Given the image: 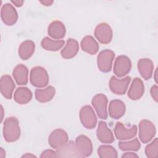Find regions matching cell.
Returning a JSON list of instances; mask_svg holds the SVG:
<instances>
[{"label": "cell", "instance_id": "30", "mask_svg": "<svg viewBox=\"0 0 158 158\" xmlns=\"http://www.w3.org/2000/svg\"><path fill=\"white\" fill-rule=\"evenodd\" d=\"M145 154L149 158H155L158 154V139L155 138L145 148Z\"/></svg>", "mask_w": 158, "mask_h": 158}, {"label": "cell", "instance_id": "15", "mask_svg": "<svg viewBox=\"0 0 158 158\" xmlns=\"http://www.w3.org/2000/svg\"><path fill=\"white\" fill-rule=\"evenodd\" d=\"M15 87V83L10 75H4L1 77L0 81V89L1 94L5 98L7 99H10L12 98Z\"/></svg>", "mask_w": 158, "mask_h": 158}, {"label": "cell", "instance_id": "6", "mask_svg": "<svg viewBox=\"0 0 158 158\" xmlns=\"http://www.w3.org/2000/svg\"><path fill=\"white\" fill-rule=\"evenodd\" d=\"M131 68V63L128 57L121 55L117 57L114 64V73L118 77H122L128 74Z\"/></svg>", "mask_w": 158, "mask_h": 158}, {"label": "cell", "instance_id": "8", "mask_svg": "<svg viewBox=\"0 0 158 158\" xmlns=\"http://www.w3.org/2000/svg\"><path fill=\"white\" fill-rule=\"evenodd\" d=\"M68 141L69 136L67 132L60 128L52 131L48 138L49 144L56 150L63 146Z\"/></svg>", "mask_w": 158, "mask_h": 158}, {"label": "cell", "instance_id": "38", "mask_svg": "<svg viewBox=\"0 0 158 158\" xmlns=\"http://www.w3.org/2000/svg\"><path fill=\"white\" fill-rule=\"evenodd\" d=\"M157 75H158V73H157V69H156V71H155V73H154V80H155V81H156V83H157V82H158V80H157V79H158Z\"/></svg>", "mask_w": 158, "mask_h": 158}, {"label": "cell", "instance_id": "22", "mask_svg": "<svg viewBox=\"0 0 158 158\" xmlns=\"http://www.w3.org/2000/svg\"><path fill=\"white\" fill-rule=\"evenodd\" d=\"M28 70L23 64L17 65L13 70L12 75L19 85H25L28 83Z\"/></svg>", "mask_w": 158, "mask_h": 158}, {"label": "cell", "instance_id": "24", "mask_svg": "<svg viewBox=\"0 0 158 158\" xmlns=\"http://www.w3.org/2000/svg\"><path fill=\"white\" fill-rule=\"evenodd\" d=\"M14 101L19 104H25L32 98V93L27 87H19L16 89L14 95Z\"/></svg>", "mask_w": 158, "mask_h": 158}, {"label": "cell", "instance_id": "10", "mask_svg": "<svg viewBox=\"0 0 158 158\" xmlns=\"http://www.w3.org/2000/svg\"><path fill=\"white\" fill-rule=\"evenodd\" d=\"M131 81V77L127 76L122 79H118L115 76H112L109 81V88L110 91L114 94L122 95L125 94L128 86Z\"/></svg>", "mask_w": 158, "mask_h": 158}, {"label": "cell", "instance_id": "35", "mask_svg": "<svg viewBox=\"0 0 158 158\" xmlns=\"http://www.w3.org/2000/svg\"><path fill=\"white\" fill-rule=\"evenodd\" d=\"M40 2L42 4L43 6H50L53 4L54 1L51 0H44V1H40Z\"/></svg>", "mask_w": 158, "mask_h": 158}, {"label": "cell", "instance_id": "7", "mask_svg": "<svg viewBox=\"0 0 158 158\" xmlns=\"http://www.w3.org/2000/svg\"><path fill=\"white\" fill-rule=\"evenodd\" d=\"M108 99L104 94H98L95 95L91 101V104L96 110L99 118L101 119H107L108 114L107 110Z\"/></svg>", "mask_w": 158, "mask_h": 158}, {"label": "cell", "instance_id": "33", "mask_svg": "<svg viewBox=\"0 0 158 158\" xmlns=\"http://www.w3.org/2000/svg\"><path fill=\"white\" fill-rule=\"evenodd\" d=\"M122 158H138L139 157V156L136 153H134L132 152H128L123 154L122 156Z\"/></svg>", "mask_w": 158, "mask_h": 158}, {"label": "cell", "instance_id": "18", "mask_svg": "<svg viewBox=\"0 0 158 158\" xmlns=\"http://www.w3.org/2000/svg\"><path fill=\"white\" fill-rule=\"evenodd\" d=\"M138 71L141 77L145 80L150 79L154 70L153 62L148 58L140 59L138 62Z\"/></svg>", "mask_w": 158, "mask_h": 158}, {"label": "cell", "instance_id": "34", "mask_svg": "<svg viewBox=\"0 0 158 158\" xmlns=\"http://www.w3.org/2000/svg\"><path fill=\"white\" fill-rule=\"evenodd\" d=\"M11 2L14 5H15V6L19 7H21L23 5L24 1H22V0H15V1L12 0V1H11Z\"/></svg>", "mask_w": 158, "mask_h": 158}, {"label": "cell", "instance_id": "25", "mask_svg": "<svg viewBox=\"0 0 158 158\" xmlns=\"http://www.w3.org/2000/svg\"><path fill=\"white\" fill-rule=\"evenodd\" d=\"M35 50V44L31 40L23 41L19 48V56L22 60H28L33 54Z\"/></svg>", "mask_w": 158, "mask_h": 158}, {"label": "cell", "instance_id": "23", "mask_svg": "<svg viewBox=\"0 0 158 158\" xmlns=\"http://www.w3.org/2000/svg\"><path fill=\"white\" fill-rule=\"evenodd\" d=\"M81 49L91 55L96 54L99 50V46L96 40L90 35L85 36L81 41Z\"/></svg>", "mask_w": 158, "mask_h": 158}, {"label": "cell", "instance_id": "26", "mask_svg": "<svg viewBox=\"0 0 158 158\" xmlns=\"http://www.w3.org/2000/svg\"><path fill=\"white\" fill-rule=\"evenodd\" d=\"M56 94V89L52 86H48L44 89H36L35 90L36 99L40 102H49L54 98Z\"/></svg>", "mask_w": 158, "mask_h": 158}, {"label": "cell", "instance_id": "14", "mask_svg": "<svg viewBox=\"0 0 158 158\" xmlns=\"http://www.w3.org/2000/svg\"><path fill=\"white\" fill-rule=\"evenodd\" d=\"M98 139L102 143H112L114 141V136L111 130L107 127L105 122L100 121L96 130Z\"/></svg>", "mask_w": 158, "mask_h": 158}, {"label": "cell", "instance_id": "2", "mask_svg": "<svg viewBox=\"0 0 158 158\" xmlns=\"http://www.w3.org/2000/svg\"><path fill=\"white\" fill-rule=\"evenodd\" d=\"M31 84L37 88H43L49 83V75L46 70L41 67L36 66L31 69L30 73Z\"/></svg>", "mask_w": 158, "mask_h": 158}, {"label": "cell", "instance_id": "32", "mask_svg": "<svg viewBox=\"0 0 158 158\" xmlns=\"http://www.w3.org/2000/svg\"><path fill=\"white\" fill-rule=\"evenodd\" d=\"M150 93L152 99L157 102L158 101V86L156 85H153L151 88Z\"/></svg>", "mask_w": 158, "mask_h": 158}, {"label": "cell", "instance_id": "9", "mask_svg": "<svg viewBox=\"0 0 158 158\" xmlns=\"http://www.w3.org/2000/svg\"><path fill=\"white\" fill-rule=\"evenodd\" d=\"M94 34L99 42L104 44H109L112 40V30L106 23H101L98 25L95 28Z\"/></svg>", "mask_w": 158, "mask_h": 158}, {"label": "cell", "instance_id": "28", "mask_svg": "<svg viewBox=\"0 0 158 158\" xmlns=\"http://www.w3.org/2000/svg\"><path fill=\"white\" fill-rule=\"evenodd\" d=\"M98 156L100 158H117L116 149L110 145H101L98 149Z\"/></svg>", "mask_w": 158, "mask_h": 158}, {"label": "cell", "instance_id": "19", "mask_svg": "<svg viewBox=\"0 0 158 158\" xmlns=\"http://www.w3.org/2000/svg\"><path fill=\"white\" fill-rule=\"evenodd\" d=\"M126 107L124 102L119 99L112 100L109 105V114L114 119L121 118L125 112Z\"/></svg>", "mask_w": 158, "mask_h": 158}, {"label": "cell", "instance_id": "36", "mask_svg": "<svg viewBox=\"0 0 158 158\" xmlns=\"http://www.w3.org/2000/svg\"><path fill=\"white\" fill-rule=\"evenodd\" d=\"M22 157H27V158H33V157H36V156H35L34 154H32L31 153H26L25 154L23 155L22 156Z\"/></svg>", "mask_w": 158, "mask_h": 158}, {"label": "cell", "instance_id": "12", "mask_svg": "<svg viewBox=\"0 0 158 158\" xmlns=\"http://www.w3.org/2000/svg\"><path fill=\"white\" fill-rule=\"evenodd\" d=\"M75 146L82 157H89L93 152V144L90 139L85 135H79L75 139Z\"/></svg>", "mask_w": 158, "mask_h": 158}, {"label": "cell", "instance_id": "1", "mask_svg": "<svg viewBox=\"0 0 158 158\" xmlns=\"http://www.w3.org/2000/svg\"><path fill=\"white\" fill-rule=\"evenodd\" d=\"M3 136L8 143L16 141L20 136V128L18 119L9 117L5 119L3 123Z\"/></svg>", "mask_w": 158, "mask_h": 158}, {"label": "cell", "instance_id": "17", "mask_svg": "<svg viewBox=\"0 0 158 158\" xmlns=\"http://www.w3.org/2000/svg\"><path fill=\"white\" fill-rule=\"evenodd\" d=\"M144 92V86L143 81L138 77L133 79L128 91V96L131 100L140 99Z\"/></svg>", "mask_w": 158, "mask_h": 158}, {"label": "cell", "instance_id": "21", "mask_svg": "<svg viewBox=\"0 0 158 158\" xmlns=\"http://www.w3.org/2000/svg\"><path fill=\"white\" fill-rule=\"evenodd\" d=\"M79 51L78 41L73 38H69L64 48L61 50L62 57L65 59H70L74 57Z\"/></svg>", "mask_w": 158, "mask_h": 158}, {"label": "cell", "instance_id": "29", "mask_svg": "<svg viewBox=\"0 0 158 158\" xmlns=\"http://www.w3.org/2000/svg\"><path fill=\"white\" fill-rule=\"evenodd\" d=\"M118 147L122 151H137L141 147V144L138 138H135L129 141H120Z\"/></svg>", "mask_w": 158, "mask_h": 158}, {"label": "cell", "instance_id": "27", "mask_svg": "<svg viewBox=\"0 0 158 158\" xmlns=\"http://www.w3.org/2000/svg\"><path fill=\"white\" fill-rule=\"evenodd\" d=\"M65 41L64 40H54L49 37L44 38L41 43V46L43 49L47 51H57L64 45Z\"/></svg>", "mask_w": 158, "mask_h": 158}, {"label": "cell", "instance_id": "5", "mask_svg": "<svg viewBox=\"0 0 158 158\" xmlns=\"http://www.w3.org/2000/svg\"><path fill=\"white\" fill-rule=\"evenodd\" d=\"M155 125L150 120L144 119L139 123V138L143 143H149L155 136Z\"/></svg>", "mask_w": 158, "mask_h": 158}, {"label": "cell", "instance_id": "13", "mask_svg": "<svg viewBox=\"0 0 158 158\" xmlns=\"http://www.w3.org/2000/svg\"><path fill=\"white\" fill-rule=\"evenodd\" d=\"M1 17L4 24L11 26L18 20V14L15 7L10 3L4 4L1 10Z\"/></svg>", "mask_w": 158, "mask_h": 158}, {"label": "cell", "instance_id": "20", "mask_svg": "<svg viewBox=\"0 0 158 158\" xmlns=\"http://www.w3.org/2000/svg\"><path fill=\"white\" fill-rule=\"evenodd\" d=\"M48 33L51 38L55 40L62 39L65 35V27L60 21H53L48 26Z\"/></svg>", "mask_w": 158, "mask_h": 158}, {"label": "cell", "instance_id": "31", "mask_svg": "<svg viewBox=\"0 0 158 158\" xmlns=\"http://www.w3.org/2000/svg\"><path fill=\"white\" fill-rule=\"evenodd\" d=\"M40 157H59V156L56 151H54L52 149H46L42 152Z\"/></svg>", "mask_w": 158, "mask_h": 158}, {"label": "cell", "instance_id": "3", "mask_svg": "<svg viewBox=\"0 0 158 158\" xmlns=\"http://www.w3.org/2000/svg\"><path fill=\"white\" fill-rule=\"evenodd\" d=\"M115 53L110 49L101 51L97 57V64L99 70L104 73L109 72L112 69Z\"/></svg>", "mask_w": 158, "mask_h": 158}, {"label": "cell", "instance_id": "11", "mask_svg": "<svg viewBox=\"0 0 158 158\" xmlns=\"http://www.w3.org/2000/svg\"><path fill=\"white\" fill-rule=\"evenodd\" d=\"M137 126L134 125L130 128H126L121 122H117L114 127V134L117 139L126 140L134 138L137 133Z\"/></svg>", "mask_w": 158, "mask_h": 158}, {"label": "cell", "instance_id": "16", "mask_svg": "<svg viewBox=\"0 0 158 158\" xmlns=\"http://www.w3.org/2000/svg\"><path fill=\"white\" fill-rule=\"evenodd\" d=\"M56 152L58 154L59 157H64V158L82 157L81 156L78 152L75 146V143L73 141H68L63 146L56 149Z\"/></svg>", "mask_w": 158, "mask_h": 158}, {"label": "cell", "instance_id": "37", "mask_svg": "<svg viewBox=\"0 0 158 158\" xmlns=\"http://www.w3.org/2000/svg\"><path fill=\"white\" fill-rule=\"evenodd\" d=\"M6 156V152L2 148H0V157L1 158H4Z\"/></svg>", "mask_w": 158, "mask_h": 158}, {"label": "cell", "instance_id": "4", "mask_svg": "<svg viewBox=\"0 0 158 158\" xmlns=\"http://www.w3.org/2000/svg\"><path fill=\"white\" fill-rule=\"evenodd\" d=\"M80 119L83 126L87 129H93L97 124V117L93 109L89 105L84 106L80 110Z\"/></svg>", "mask_w": 158, "mask_h": 158}, {"label": "cell", "instance_id": "39", "mask_svg": "<svg viewBox=\"0 0 158 158\" xmlns=\"http://www.w3.org/2000/svg\"><path fill=\"white\" fill-rule=\"evenodd\" d=\"M1 110H2V117H1V120H2V115H3V108L2 106H1Z\"/></svg>", "mask_w": 158, "mask_h": 158}]
</instances>
